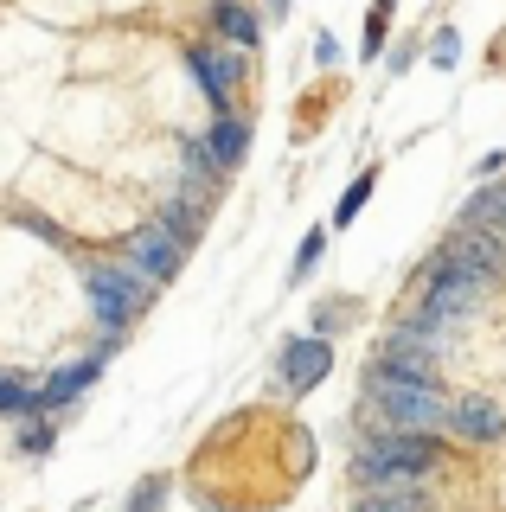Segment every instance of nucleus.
Instances as JSON below:
<instances>
[{"label":"nucleus","mask_w":506,"mask_h":512,"mask_svg":"<svg viewBox=\"0 0 506 512\" xmlns=\"http://www.w3.org/2000/svg\"><path fill=\"white\" fill-rule=\"evenodd\" d=\"M366 410L385 416V429H442L449 423V397L423 378H391L372 372L366 378Z\"/></svg>","instance_id":"obj_1"},{"label":"nucleus","mask_w":506,"mask_h":512,"mask_svg":"<svg viewBox=\"0 0 506 512\" xmlns=\"http://www.w3.org/2000/svg\"><path fill=\"white\" fill-rule=\"evenodd\" d=\"M430 461H436V436L430 429H378V436L359 448V480L366 487H391V480H417V474H430Z\"/></svg>","instance_id":"obj_2"},{"label":"nucleus","mask_w":506,"mask_h":512,"mask_svg":"<svg viewBox=\"0 0 506 512\" xmlns=\"http://www.w3.org/2000/svg\"><path fill=\"white\" fill-rule=\"evenodd\" d=\"M481 295H487V276H468V269H430L423 276V301H417V327H430V333H442V327H462V320L481 308Z\"/></svg>","instance_id":"obj_3"},{"label":"nucleus","mask_w":506,"mask_h":512,"mask_svg":"<svg viewBox=\"0 0 506 512\" xmlns=\"http://www.w3.org/2000/svg\"><path fill=\"white\" fill-rule=\"evenodd\" d=\"M84 288H90V314L103 320V333H122L141 308H148V295H154V288L141 282V276H129L122 263H90L84 269Z\"/></svg>","instance_id":"obj_4"},{"label":"nucleus","mask_w":506,"mask_h":512,"mask_svg":"<svg viewBox=\"0 0 506 512\" xmlns=\"http://www.w3.org/2000/svg\"><path fill=\"white\" fill-rule=\"evenodd\" d=\"M436 352H442V333L417 327V320H404V327H391V333H385V359H378V372L436 384Z\"/></svg>","instance_id":"obj_5"},{"label":"nucleus","mask_w":506,"mask_h":512,"mask_svg":"<svg viewBox=\"0 0 506 512\" xmlns=\"http://www.w3.org/2000/svg\"><path fill=\"white\" fill-rule=\"evenodd\" d=\"M180 263H186V250L173 244L167 231H154V224H141L129 244H122V269H129V276H141L148 288L173 282V276H180Z\"/></svg>","instance_id":"obj_6"},{"label":"nucleus","mask_w":506,"mask_h":512,"mask_svg":"<svg viewBox=\"0 0 506 512\" xmlns=\"http://www.w3.org/2000/svg\"><path fill=\"white\" fill-rule=\"evenodd\" d=\"M442 269H468V276H506V250H500V237L494 231H474V224H462V231L442 244V256H436Z\"/></svg>","instance_id":"obj_7"},{"label":"nucleus","mask_w":506,"mask_h":512,"mask_svg":"<svg viewBox=\"0 0 506 512\" xmlns=\"http://www.w3.org/2000/svg\"><path fill=\"white\" fill-rule=\"evenodd\" d=\"M282 384H289V391H314V384H321L327 372H334V346L327 340H289L282 346Z\"/></svg>","instance_id":"obj_8"},{"label":"nucleus","mask_w":506,"mask_h":512,"mask_svg":"<svg viewBox=\"0 0 506 512\" xmlns=\"http://www.w3.org/2000/svg\"><path fill=\"white\" fill-rule=\"evenodd\" d=\"M449 429L468 436V442H506V416H500V404H487V397H455Z\"/></svg>","instance_id":"obj_9"},{"label":"nucleus","mask_w":506,"mask_h":512,"mask_svg":"<svg viewBox=\"0 0 506 512\" xmlns=\"http://www.w3.org/2000/svg\"><path fill=\"white\" fill-rule=\"evenodd\" d=\"M103 359H109V352L97 346V352H90V359H77V365H65V372H52V378H45V391L33 397V416H39V410H65L71 397H77V391H84L90 378L103 372Z\"/></svg>","instance_id":"obj_10"},{"label":"nucleus","mask_w":506,"mask_h":512,"mask_svg":"<svg viewBox=\"0 0 506 512\" xmlns=\"http://www.w3.org/2000/svg\"><path fill=\"white\" fill-rule=\"evenodd\" d=\"M237 64H244V52H231V58H212V52H186V71L199 77V90L218 103V116H225V103H231V84H237Z\"/></svg>","instance_id":"obj_11"},{"label":"nucleus","mask_w":506,"mask_h":512,"mask_svg":"<svg viewBox=\"0 0 506 512\" xmlns=\"http://www.w3.org/2000/svg\"><path fill=\"white\" fill-rule=\"evenodd\" d=\"M205 154H212V167H218V173H231L237 160L250 154V122L218 116V122H212V135H205Z\"/></svg>","instance_id":"obj_12"},{"label":"nucleus","mask_w":506,"mask_h":512,"mask_svg":"<svg viewBox=\"0 0 506 512\" xmlns=\"http://www.w3.org/2000/svg\"><path fill=\"white\" fill-rule=\"evenodd\" d=\"M462 224H474V231H506V180L500 186H481V192H474V199L462 205Z\"/></svg>","instance_id":"obj_13"},{"label":"nucleus","mask_w":506,"mask_h":512,"mask_svg":"<svg viewBox=\"0 0 506 512\" xmlns=\"http://www.w3.org/2000/svg\"><path fill=\"white\" fill-rule=\"evenodd\" d=\"M154 231H167L180 250H193V237H199L193 205H186V199H161V205H154Z\"/></svg>","instance_id":"obj_14"},{"label":"nucleus","mask_w":506,"mask_h":512,"mask_svg":"<svg viewBox=\"0 0 506 512\" xmlns=\"http://www.w3.org/2000/svg\"><path fill=\"white\" fill-rule=\"evenodd\" d=\"M212 26L218 32H225V39L231 45H244V52H250V45H257V13H250V7H237V0H218V7H212Z\"/></svg>","instance_id":"obj_15"},{"label":"nucleus","mask_w":506,"mask_h":512,"mask_svg":"<svg viewBox=\"0 0 506 512\" xmlns=\"http://www.w3.org/2000/svg\"><path fill=\"white\" fill-rule=\"evenodd\" d=\"M359 512H430V506H423L417 480H391V487H372Z\"/></svg>","instance_id":"obj_16"},{"label":"nucleus","mask_w":506,"mask_h":512,"mask_svg":"<svg viewBox=\"0 0 506 512\" xmlns=\"http://www.w3.org/2000/svg\"><path fill=\"white\" fill-rule=\"evenodd\" d=\"M180 173L193 186H218V167H212V154H205V141H186L180 148Z\"/></svg>","instance_id":"obj_17"},{"label":"nucleus","mask_w":506,"mask_h":512,"mask_svg":"<svg viewBox=\"0 0 506 512\" xmlns=\"http://www.w3.org/2000/svg\"><path fill=\"white\" fill-rule=\"evenodd\" d=\"M372 186H378V173H359V180L346 186V199L334 205V224H353V218H359V205L372 199Z\"/></svg>","instance_id":"obj_18"},{"label":"nucleus","mask_w":506,"mask_h":512,"mask_svg":"<svg viewBox=\"0 0 506 512\" xmlns=\"http://www.w3.org/2000/svg\"><path fill=\"white\" fill-rule=\"evenodd\" d=\"M0 416H33V391L7 372H0Z\"/></svg>","instance_id":"obj_19"},{"label":"nucleus","mask_w":506,"mask_h":512,"mask_svg":"<svg viewBox=\"0 0 506 512\" xmlns=\"http://www.w3.org/2000/svg\"><path fill=\"white\" fill-rule=\"evenodd\" d=\"M161 500H167V480H141V487L129 493V512H154Z\"/></svg>","instance_id":"obj_20"},{"label":"nucleus","mask_w":506,"mask_h":512,"mask_svg":"<svg viewBox=\"0 0 506 512\" xmlns=\"http://www.w3.org/2000/svg\"><path fill=\"white\" fill-rule=\"evenodd\" d=\"M430 58L442 64V71H449V64L462 58V39H455V32H436V39H430Z\"/></svg>","instance_id":"obj_21"},{"label":"nucleus","mask_w":506,"mask_h":512,"mask_svg":"<svg viewBox=\"0 0 506 512\" xmlns=\"http://www.w3.org/2000/svg\"><path fill=\"white\" fill-rule=\"evenodd\" d=\"M321 244H327V231H308V237H302V256H295V276H308V269L321 263Z\"/></svg>","instance_id":"obj_22"},{"label":"nucleus","mask_w":506,"mask_h":512,"mask_svg":"<svg viewBox=\"0 0 506 512\" xmlns=\"http://www.w3.org/2000/svg\"><path fill=\"white\" fill-rule=\"evenodd\" d=\"M20 448H26V455H45V448H52V429H45V423L20 429Z\"/></svg>","instance_id":"obj_23"},{"label":"nucleus","mask_w":506,"mask_h":512,"mask_svg":"<svg viewBox=\"0 0 506 512\" xmlns=\"http://www.w3.org/2000/svg\"><path fill=\"white\" fill-rule=\"evenodd\" d=\"M366 52H385V13H372V20H366Z\"/></svg>","instance_id":"obj_24"},{"label":"nucleus","mask_w":506,"mask_h":512,"mask_svg":"<svg viewBox=\"0 0 506 512\" xmlns=\"http://www.w3.org/2000/svg\"><path fill=\"white\" fill-rule=\"evenodd\" d=\"M314 58H321V64H340V39H334V32H321V39H314Z\"/></svg>","instance_id":"obj_25"},{"label":"nucleus","mask_w":506,"mask_h":512,"mask_svg":"<svg viewBox=\"0 0 506 512\" xmlns=\"http://www.w3.org/2000/svg\"><path fill=\"white\" fill-rule=\"evenodd\" d=\"M334 327H340V301H327V308H321V333H314V340H327Z\"/></svg>","instance_id":"obj_26"},{"label":"nucleus","mask_w":506,"mask_h":512,"mask_svg":"<svg viewBox=\"0 0 506 512\" xmlns=\"http://www.w3.org/2000/svg\"><path fill=\"white\" fill-rule=\"evenodd\" d=\"M270 13H289V0H270Z\"/></svg>","instance_id":"obj_27"},{"label":"nucleus","mask_w":506,"mask_h":512,"mask_svg":"<svg viewBox=\"0 0 506 512\" xmlns=\"http://www.w3.org/2000/svg\"><path fill=\"white\" fill-rule=\"evenodd\" d=\"M385 7H391V0H378V13H385Z\"/></svg>","instance_id":"obj_28"}]
</instances>
